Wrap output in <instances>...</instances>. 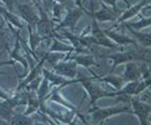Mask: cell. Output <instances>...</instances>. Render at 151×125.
I'll return each mask as SVG.
<instances>
[{
  "label": "cell",
  "mask_w": 151,
  "mask_h": 125,
  "mask_svg": "<svg viewBox=\"0 0 151 125\" xmlns=\"http://www.w3.org/2000/svg\"><path fill=\"white\" fill-rule=\"evenodd\" d=\"M28 104H29V105H28V110H26V112L24 114L26 115H28L29 114H31L32 112H35L37 109V108H38L40 103L39 101L30 98L29 100H28Z\"/></svg>",
  "instance_id": "21"
},
{
  "label": "cell",
  "mask_w": 151,
  "mask_h": 125,
  "mask_svg": "<svg viewBox=\"0 0 151 125\" xmlns=\"http://www.w3.org/2000/svg\"><path fill=\"white\" fill-rule=\"evenodd\" d=\"M73 60L77 64L82 65V66H86V68H88L90 66H100V65L95 61L94 56L92 55L77 56L73 58Z\"/></svg>",
  "instance_id": "14"
},
{
  "label": "cell",
  "mask_w": 151,
  "mask_h": 125,
  "mask_svg": "<svg viewBox=\"0 0 151 125\" xmlns=\"http://www.w3.org/2000/svg\"><path fill=\"white\" fill-rule=\"evenodd\" d=\"M76 66L77 64L74 61L71 62H64L55 65L54 70L58 75L73 79L76 75Z\"/></svg>",
  "instance_id": "8"
},
{
  "label": "cell",
  "mask_w": 151,
  "mask_h": 125,
  "mask_svg": "<svg viewBox=\"0 0 151 125\" xmlns=\"http://www.w3.org/2000/svg\"><path fill=\"white\" fill-rule=\"evenodd\" d=\"M1 56V55H0ZM14 63V61H2V62H0V66H3V65H7V64H13Z\"/></svg>",
  "instance_id": "26"
},
{
  "label": "cell",
  "mask_w": 151,
  "mask_h": 125,
  "mask_svg": "<svg viewBox=\"0 0 151 125\" xmlns=\"http://www.w3.org/2000/svg\"><path fill=\"white\" fill-rule=\"evenodd\" d=\"M21 104V103H19V101L16 100V99L6 98V101L0 103V117L10 122L13 113V108L16 105Z\"/></svg>",
  "instance_id": "10"
},
{
  "label": "cell",
  "mask_w": 151,
  "mask_h": 125,
  "mask_svg": "<svg viewBox=\"0 0 151 125\" xmlns=\"http://www.w3.org/2000/svg\"><path fill=\"white\" fill-rule=\"evenodd\" d=\"M10 123L12 124H32L33 122L32 119L26 115H14L11 118Z\"/></svg>",
  "instance_id": "18"
},
{
  "label": "cell",
  "mask_w": 151,
  "mask_h": 125,
  "mask_svg": "<svg viewBox=\"0 0 151 125\" xmlns=\"http://www.w3.org/2000/svg\"><path fill=\"white\" fill-rule=\"evenodd\" d=\"M91 78H82L78 81L81 82L82 85L89 94V96L91 98L90 105H92L99 99L102 98L115 97L118 95L117 92L106 91L98 85L95 84V83H93V81H91Z\"/></svg>",
  "instance_id": "2"
},
{
  "label": "cell",
  "mask_w": 151,
  "mask_h": 125,
  "mask_svg": "<svg viewBox=\"0 0 151 125\" xmlns=\"http://www.w3.org/2000/svg\"><path fill=\"white\" fill-rule=\"evenodd\" d=\"M0 12H1V13H3L4 14V15L6 16L7 18H8L9 20L11 22H12V23H14L15 26H17V27H19V28H23V26L21 25V23L19 21V20L17 19V16L13 15L12 14H10L9 12H6V11L4 9L1 8V7H0Z\"/></svg>",
  "instance_id": "20"
},
{
  "label": "cell",
  "mask_w": 151,
  "mask_h": 125,
  "mask_svg": "<svg viewBox=\"0 0 151 125\" xmlns=\"http://www.w3.org/2000/svg\"><path fill=\"white\" fill-rule=\"evenodd\" d=\"M100 81H104V82L108 83L109 84L114 86V87L116 89L119 90L122 87L124 86V85L125 84L124 81L123 80L122 77H119L113 75L112 74H109V76L105 77L102 79H100Z\"/></svg>",
  "instance_id": "16"
},
{
  "label": "cell",
  "mask_w": 151,
  "mask_h": 125,
  "mask_svg": "<svg viewBox=\"0 0 151 125\" xmlns=\"http://www.w3.org/2000/svg\"><path fill=\"white\" fill-rule=\"evenodd\" d=\"M37 23L38 31L41 35H47L52 33V24L50 23L49 20L47 19V17H42V19L39 20V21Z\"/></svg>",
  "instance_id": "17"
},
{
  "label": "cell",
  "mask_w": 151,
  "mask_h": 125,
  "mask_svg": "<svg viewBox=\"0 0 151 125\" xmlns=\"http://www.w3.org/2000/svg\"><path fill=\"white\" fill-rule=\"evenodd\" d=\"M83 14L82 9L81 8H75L71 9L69 10L67 16L64 19V21L61 23V24L57 27V30L60 28H64V27H69V28H72L73 26L76 24L78 21L80 19Z\"/></svg>",
  "instance_id": "9"
},
{
  "label": "cell",
  "mask_w": 151,
  "mask_h": 125,
  "mask_svg": "<svg viewBox=\"0 0 151 125\" xmlns=\"http://www.w3.org/2000/svg\"><path fill=\"white\" fill-rule=\"evenodd\" d=\"M93 29H92V36L95 39L96 45H101V46L106 47V48L114 49V50H121L122 48L118 47L116 44H114L113 42L105 35L103 30L99 28L96 20L93 18Z\"/></svg>",
  "instance_id": "5"
},
{
  "label": "cell",
  "mask_w": 151,
  "mask_h": 125,
  "mask_svg": "<svg viewBox=\"0 0 151 125\" xmlns=\"http://www.w3.org/2000/svg\"><path fill=\"white\" fill-rule=\"evenodd\" d=\"M102 5V9L98 12H94V7H91V16L93 19L100 21H115L118 19V13L119 11L114 9L113 8L107 7L100 1Z\"/></svg>",
  "instance_id": "6"
},
{
  "label": "cell",
  "mask_w": 151,
  "mask_h": 125,
  "mask_svg": "<svg viewBox=\"0 0 151 125\" xmlns=\"http://www.w3.org/2000/svg\"><path fill=\"white\" fill-rule=\"evenodd\" d=\"M141 95V97H137V98L139 100L142 101V102L145 103H148L150 104V91L148 90H145L144 92H142L139 94Z\"/></svg>",
  "instance_id": "23"
},
{
  "label": "cell",
  "mask_w": 151,
  "mask_h": 125,
  "mask_svg": "<svg viewBox=\"0 0 151 125\" xmlns=\"http://www.w3.org/2000/svg\"><path fill=\"white\" fill-rule=\"evenodd\" d=\"M150 0H142L141 1L138 3L137 4L134 5V6L129 8V9L125 11L124 13L122 14L120 17L118 18L116 23L118 24V23L124 22V21H127V20H128L129 19H132L134 16L137 15V14L139 13L140 11H141L145 5L150 2Z\"/></svg>",
  "instance_id": "12"
},
{
  "label": "cell",
  "mask_w": 151,
  "mask_h": 125,
  "mask_svg": "<svg viewBox=\"0 0 151 125\" xmlns=\"http://www.w3.org/2000/svg\"><path fill=\"white\" fill-rule=\"evenodd\" d=\"M100 1H102L106 4L111 6V7L114 9L117 10V8H116V1L118 0H100Z\"/></svg>",
  "instance_id": "24"
},
{
  "label": "cell",
  "mask_w": 151,
  "mask_h": 125,
  "mask_svg": "<svg viewBox=\"0 0 151 125\" xmlns=\"http://www.w3.org/2000/svg\"><path fill=\"white\" fill-rule=\"evenodd\" d=\"M127 27V28L129 29V30L134 35L136 38L138 40L140 43H141L143 47H150L151 45V35L149 33H143L141 32H138L136 30H134L130 27L126 26Z\"/></svg>",
  "instance_id": "15"
},
{
  "label": "cell",
  "mask_w": 151,
  "mask_h": 125,
  "mask_svg": "<svg viewBox=\"0 0 151 125\" xmlns=\"http://www.w3.org/2000/svg\"><path fill=\"white\" fill-rule=\"evenodd\" d=\"M142 77V68H139L136 63L128 62L126 64V69L122 79L125 83L138 81Z\"/></svg>",
  "instance_id": "7"
},
{
  "label": "cell",
  "mask_w": 151,
  "mask_h": 125,
  "mask_svg": "<svg viewBox=\"0 0 151 125\" xmlns=\"http://www.w3.org/2000/svg\"><path fill=\"white\" fill-rule=\"evenodd\" d=\"M130 102L133 107V114H135L139 119L141 124H148V120L150 117L151 107L150 104L142 102L137 97H131Z\"/></svg>",
  "instance_id": "4"
},
{
  "label": "cell",
  "mask_w": 151,
  "mask_h": 125,
  "mask_svg": "<svg viewBox=\"0 0 151 125\" xmlns=\"http://www.w3.org/2000/svg\"><path fill=\"white\" fill-rule=\"evenodd\" d=\"M150 50H144L141 48H137L136 50L127 52H121L112 55H106L105 57L113 61V65L109 74H112L115 68L119 65L124 63L131 62L133 61H142L147 63H150Z\"/></svg>",
  "instance_id": "1"
},
{
  "label": "cell",
  "mask_w": 151,
  "mask_h": 125,
  "mask_svg": "<svg viewBox=\"0 0 151 125\" xmlns=\"http://www.w3.org/2000/svg\"><path fill=\"white\" fill-rule=\"evenodd\" d=\"M151 23V19L149 18H143L141 21L136 23H124L125 26L132 28L134 30H139V29L149 26Z\"/></svg>",
  "instance_id": "19"
},
{
  "label": "cell",
  "mask_w": 151,
  "mask_h": 125,
  "mask_svg": "<svg viewBox=\"0 0 151 125\" xmlns=\"http://www.w3.org/2000/svg\"><path fill=\"white\" fill-rule=\"evenodd\" d=\"M91 112H93L91 117L95 123H102L106 119L118 114L126 112L133 114V110H131L130 107L127 105H120L108 108H96L94 110H91Z\"/></svg>",
  "instance_id": "3"
},
{
  "label": "cell",
  "mask_w": 151,
  "mask_h": 125,
  "mask_svg": "<svg viewBox=\"0 0 151 125\" xmlns=\"http://www.w3.org/2000/svg\"><path fill=\"white\" fill-rule=\"evenodd\" d=\"M20 14L25 21L30 24L37 23L39 21V17L31 6L28 4H19L18 6Z\"/></svg>",
  "instance_id": "11"
},
{
  "label": "cell",
  "mask_w": 151,
  "mask_h": 125,
  "mask_svg": "<svg viewBox=\"0 0 151 125\" xmlns=\"http://www.w3.org/2000/svg\"><path fill=\"white\" fill-rule=\"evenodd\" d=\"M57 1H59V3L62 4V5L65 7H69L71 9L73 8V0H57Z\"/></svg>",
  "instance_id": "25"
},
{
  "label": "cell",
  "mask_w": 151,
  "mask_h": 125,
  "mask_svg": "<svg viewBox=\"0 0 151 125\" xmlns=\"http://www.w3.org/2000/svg\"><path fill=\"white\" fill-rule=\"evenodd\" d=\"M103 32L105 33V35L109 38V39L112 40L114 42H116V43L119 45H124L127 44H134L136 45V41L132 40L130 38H129L128 36H126L123 34H119L117 33L112 31L109 29H107V30H102Z\"/></svg>",
  "instance_id": "13"
},
{
  "label": "cell",
  "mask_w": 151,
  "mask_h": 125,
  "mask_svg": "<svg viewBox=\"0 0 151 125\" xmlns=\"http://www.w3.org/2000/svg\"><path fill=\"white\" fill-rule=\"evenodd\" d=\"M5 50H8V48H7V43L6 41L4 32L3 31L2 28H0V50L4 52Z\"/></svg>",
  "instance_id": "22"
}]
</instances>
